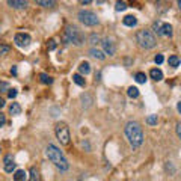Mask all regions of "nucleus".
I'll use <instances>...</instances> for the list:
<instances>
[{
  "label": "nucleus",
  "mask_w": 181,
  "mask_h": 181,
  "mask_svg": "<svg viewBox=\"0 0 181 181\" xmlns=\"http://www.w3.org/2000/svg\"><path fill=\"white\" fill-rule=\"evenodd\" d=\"M9 113L11 115H14V116H17L21 113V107H20V104L18 103H12L11 104V107H9Z\"/></svg>",
  "instance_id": "17"
},
{
  "label": "nucleus",
  "mask_w": 181,
  "mask_h": 181,
  "mask_svg": "<svg viewBox=\"0 0 181 181\" xmlns=\"http://www.w3.org/2000/svg\"><path fill=\"white\" fill-rule=\"evenodd\" d=\"M29 181H41V175L38 172L36 168H32L30 169V177H29Z\"/></svg>",
  "instance_id": "18"
},
{
  "label": "nucleus",
  "mask_w": 181,
  "mask_h": 181,
  "mask_svg": "<svg viewBox=\"0 0 181 181\" xmlns=\"http://www.w3.org/2000/svg\"><path fill=\"white\" fill-rule=\"evenodd\" d=\"M39 80H41V83L44 85H52L53 83V78L48 76V74H45V73H41L39 74Z\"/></svg>",
  "instance_id": "19"
},
{
  "label": "nucleus",
  "mask_w": 181,
  "mask_h": 181,
  "mask_svg": "<svg viewBox=\"0 0 181 181\" xmlns=\"http://www.w3.org/2000/svg\"><path fill=\"white\" fill-rule=\"evenodd\" d=\"M177 136H178V138L181 136V124H180V122L177 124Z\"/></svg>",
  "instance_id": "36"
},
{
  "label": "nucleus",
  "mask_w": 181,
  "mask_h": 181,
  "mask_svg": "<svg viewBox=\"0 0 181 181\" xmlns=\"http://www.w3.org/2000/svg\"><path fill=\"white\" fill-rule=\"evenodd\" d=\"M11 73H12L14 76H17V67H12V68H11Z\"/></svg>",
  "instance_id": "37"
},
{
  "label": "nucleus",
  "mask_w": 181,
  "mask_h": 181,
  "mask_svg": "<svg viewBox=\"0 0 181 181\" xmlns=\"http://www.w3.org/2000/svg\"><path fill=\"white\" fill-rule=\"evenodd\" d=\"M103 48H104V53L109 54V56H113L115 52H116V47H115V44H113L110 39H104L103 41Z\"/></svg>",
  "instance_id": "8"
},
{
  "label": "nucleus",
  "mask_w": 181,
  "mask_h": 181,
  "mask_svg": "<svg viewBox=\"0 0 181 181\" xmlns=\"http://www.w3.org/2000/svg\"><path fill=\"white\" fill-rule=\"evenodd\" d=\"M149 76H151V78H153V80H155V82H160V80L163 78V73H162L158 68H153L151 71H149Z\"/></svg>",
  "instance_id": "14"
},
{
  "label": "nucleus",
  "mask_w": 181,
  "mask_h": 181,
  "mask_svg": "<svg viewBox=\"0 0 181 181\" xmlns=\"http://www.w3.org/2000/svg\"><path fill=\"white\" fill-rule=\"evenodd\" d=\"M147 122L149 125H155L157 124V115H149L147 118Z\"/></svg>",
  "instance_id": "26"
},
{
  "label": "nucleus",
  "mask_w": 181,
  "mask_h": 181,
  "mask_svg": "<svg viewBox=\"0 0 181 181\" xmlns=\"http://www.w3.org/2000/svg\"><path fill=\"white\" fill-rule=\"evenodd\" d=\"M9 91V85L6 82H0V92H8Z\"/></svg>",
  "instance_id": "29"
},
{
  "label": "nucleus",
  "mask_w": 181,
  "mask_h": 181,
  "mask_svg": "<svg viewBox=\"0 0 181 181\" xmlns=\"http://www.w3.org/2000/svg\"><path fill=\"white\" fill-rule=\"evenodd\" d=\"M8 5L11 8H15V9H23L27 6V2H23V0H9Z\"/></svg>",
  "instance_id": "10"
},
{
  "label": "nucleus",
  "mask_w": 181,
  "mask_h": 181,
  "mask_svg": "<svg viewBox=\"0 0 181 181\" xmlns=\"http://www.w3.org/2000/svg\"><path fill=\"white\" fill-rule=\"evenodd\" d=\"M3 163H5V171L6 172H12V171H15V162H14V158H12V155L8 154L5 157V160H3Z\"/></svg>",
  "instance_id": "9"
},
{
  "label": "nucleus",
  "mask_w": 181,
  "mask_h": 181,
  "mask_svg": "<svg viewBox=\"0 0 181 181\" xmlns=\"http://www.w3.org/2000/svg\"><path fill=\"white\" fill-rule=\"evenodd\" d=\"M26 175L27 173L23 171V169H18V171H15V173H14V181H26Z\"/></svg>",
  "instance_id": "16"
},
{
  "label": "nucleus",
  "mask_w": 181,
  "mask_h": 181,
  "mask_svg": "<svg viewBox=\"0 0 181 181\" xmlns=\"http://www.w3.org/2000/svg\"><path fill=\"white\" fill-rule=\"evenodd\" d=\"M127 94H128V97H131V98H138L139 97V89L134 86H130L128 89H127Z\"/></svg>",
  "instance_id": "24"
},
{
  "label": "nucleus",
  "mask_w": 181,
  "mask_h": 181,
  "mask_svg": "<svg viewBox=\"0 0 181 181\" xmlns=\"http://www.w3.org/2000/svg\"><path fill=\"white\" fill-rule=\"evenodd\" d=\"M65 44H76V45H82L85 43V35L82 33L76 26H67L65 32L62 36Z\"/></svg>",
  "instance_id": "3"
},
{
  "label": "nucleus",
  "mask_w": 181,
  "mask_h": 181,
  "mask_svg": "<svg viewBox=\"0 0 181 181\" xmlns=\"http://www.w3.org/2000/svg\"><path fill=\"white\" fill-rule=\"evenodd\" d=\"M82 104H83V107H89L92 104V97L89 94H83L82 95Z\"/></svg>",
  "instance_id": "21"
},
{
  "label": "nucleus",
  "mask_w": 181,
  "mask_h": 181,
  "mask_svg": "<svg viewBox=\"0 0 181 181\" xmlns=\"http://www.w3.org/2000/svg\"><path fill=\"white\" fill-rule=\"evenodd\" d=\"M134 80H136L138 83H145V82H147V76H145V73H138V74L134 76Z\"/></svg>",
  "instance_id": "25"
},
{
  "label": "nucleus",
  "mask_w": 181,
  "mask_h": 181,
  "mask_svg": "<svg viewBox=\"0 0 181 181\" xmlns=\"http://www.w3.org/2000/svg\"><path fill=\"white\" fill-rule=\"evenodd\" d=\"M115 9H116V11H125V9H127V3H125V2H118Z\"/></svg>",
  "instance_id": "27"
},
{
  "label": "nucleus",
  "mask_w": 181,
  "mask_h": 181,
  "mask_svg": "<svg viewBox=\"0 0 181 181\" xmlns=\"http://www.w3.org/2000/svg\"><path fill=\"white\" fill-rule=\"evenodd\" d=\"M122 23H124L125 26H128V27H134L136 24H138V18L134 17V15H127V17H124Z\"/></svg>",
  "instance_id": "11"
},
{
  "label": "nucleus",
  "mask_w": 181,
  "mask_h": 181,
  "mask_svg": "<svg viewBox=\"0 0 181 181\" xmlns=\"http://www.w3.org/2000/svg\"><path fill=\"white\" fill-rule=\"evenodd\" d=\"M169 67H172V68H177V67H180V59H178V56H169Z\"/></svg>",
  "instance_id": "23"
},
{
  "label": "nucleus",
  "mask_w": 181,
  "mask_h": 181,
  "mask_svg": "<svg viewBox=\"0 0 181 181\" xmlns=\"http://www.w3.org/2000/svg\"><path fill=\"white\" fill-rule=\"evenodd\" d=\"M73 82H74L76 85H78V86H85V85H86L83 76H80V74H74V76H73Z\"/></svg>",
  "instance_id": "20"
},
{
  "label": "nucleus",
  "mask_w": 181,
  "mask_h": 181,
  "mask_svg": "<svg viewBox=\"0 0 181 181\" xmlns=\"http://www.w3.org/2000/svg\"><path fill=\"white\" fill-rule=\"evenodd\" d=\"M36 3H38L39 6H44V8H53V6L56 5L53 0H38Z\"/></svg>",
  "instance_id": "22"
},
{
  "label": "nucleus",
  "mask_w": 181,
  "mask_h": 181,
  "mask_svg": "<svg viewBox=\"0 0 181 181\" xmlns=\"http://www.w3.org/2000/svg\"><path fill=\"white\" fill-rule=\"evenodd\" d=\"M54 133H56V138L59 140L62 145H68L69 143V128L68 125L65 124V122H58L56 124V127H54Z\"/></svg>",
  "instance_id": "5"
},
{
  "label": "nucleus",
  "mask_w": 181,
  "mask_h": 181,
  "mask_svg": "<svg viewBox=\"0 0 181 181\" xmlns=\"http://www.w3.org/2000/svg\"><path fill=\"white\" fill-rule=\"evenodd\" d=\"M89 41H91L92 45H95V44L100 43V36H98V35H95V33H92V35H91V38H89Z\"/></svg>",
  "instance_id": "28"
},
{
  "label": "nucleus",
  "mask_w": 181,
  "mask_h": 181,
  "mask_svg": "<svg viewBox=\"0 0 181 181\" xmlns=\"http://www.w3.org/2000/svg\"><path fill=\"white\" fill-rule=\"evenodd\" d=\"M17 89H9L8 91V95H9V98H11V100H12V98H15V97H17Z\"/></svg>",
  "instance_id": "32"
},
{
  "label": "nucleus",
  "mask_w": 181,
  "mask_h": 181,
  "mask_svg": "<svg viewBox=\"0 0 181 181\" xmlns=\"http://www.w3.org/2000/svg\"><path fill=\"white\" fill-rule=\"evenodd\" d=\"M78 71H80V76H88L91 73V65L89 62H82L78 65Z\"/></svg>",
  "instance_id": "13"
},
{
  "label": "nucleus",
  "mask_w": 181,
  "mask_h": 181,
  "mask_svg": "<svg viewBox=\"0 0 181 181\" xmlns=\"http://www.w3.org/2000/svg\"><path fill=\"white\" fill-rule=\"evenodd\" d=\"M163 60H164L163 54H157V56H155V58H154V62H155V63H157V65H160V63H162Z\"/></svg>",
  "instance_id": "31"
},
{
  "label": "nucleus",
  "mask_w": 181,
  "mask_h": 181,
  "mask_svg": "<svg viewBox=\"0 0 181 181\" xmlns=\"http://www.w3.org/2000/svg\"><path fill=\"white\" fill-rule=\"evenodd\" d=\"M166 171H168V172L171 171V175H173V173H175V168L172 166V163H171V162H168V163H166Z\"/></svg>",
  "instance_id": "30"
},
{
  "label": "nucleus",
  "mask_w": 181,
  "mask_h": 181,
  "mask_svg": "<svg viewBox=\"0 0 181 181\" xmlns=\"http://www.w3.org/2000/svg\"><path fill=\"white\" fill-rule=\"evenodd\" d=\"M136 38H138V43L142 48H153V47H155V44H157L155 36L151 33L149 30H139Z\"/></svg>",
  "instance_id": "4"
},
{
  "label": "nucleus",
  "mask_w": 181,
  "mask_h": 181,
  "mask_svg": "<svg viewBox=\"0 0 181 181\" xmlns=\"http://www.w3.org/2000/svg\"><path fill=\"white\" fill-rule=\"evenodd\" d=\"M5 106V100L3 98H0V107H3Z\"/></svg>",
  "instance_id": "38"
},
{
  "label": "nucleus",
  "mask_w": 181,
  "mask_h": 181,
  "mask_svg": "<svg viewBox=\"0 0 181 181\" xmlns=\"http://www.w3.org/2000/svg\"><path fill=\"white\" fill-rule=\"evenodd\" d=\"M125 136H127L128 142L134 148L140 147L142 142H143V131H142L140 124L136 122V121L127 122V125H125Z\"/></svg>",
  "instance_id": "1"
},
{
  "label": "nucleus",
  "mask_w": 181,
  "mask_h": 181,
  "mask_svg": "<svg viewBox=\"0 0 181 181\" xmlns=\"http://www.w3.org/2000/svg\"><path fill=\"white\" fill-rule=\"evenodd\" d=\"M78 20H80L85 26H97V24L100 23L97 14L92 12V11H86V9H83V11L78 12Z\"/></svg>",
  "instance_id": "6"
},
{
  "label": "nucleus",
  "mask_w": 181,
  "mask_h": 181,
  "mask_svg": "<svg viewBox=\"0 0 181 181\" xmlns=\"http://www.w3.org/2000/svg\"><path fill=\"white\" fill-rule=\"evenodd\" d=\"M56 48V41L54 39H50L48 41V50H54Z\"/></svg>",
  "instance_id": "34"
},
{
  "label": "nucleus",
  "mask_w": 181,
  "mask_h": 181,
  "mask_svg": "<svg viewBox=\"0 0 181 181\" xmlns=\"http://www.w3.org/2000/svg\"><path fill=\"white\" fill-rule=\"evenodd\" d=\"M30 36L27 33H17L15 35V38H14V43H15V45H18V47H21V48H26V47H29L30 45Z\"/></svg>",
  "instance_id": "7"
},
{
  "label": "nucleus",
  "mask_w": 181,
  "mask_h": 181,
  "mask_svg": "<svg viewBox=\"0 0 181 181\" xmlns=\"http://www.w3.org/2000/svg\"><path fill=\"white\" fill-rule=\"evenodd\" d=\"M45 154H47V157L54 163V166H56L58 169H60V171H68L69 163L67 162V158L63 157L62 151H60L58 147H54V145L50 143L48 147L45 148Z\"/></svg>",
  "instance_id": "2"
},
{
  "label": "nucleus",
  "mask_w": 181,
  "mask_h": 181,
  "mask_svg": "<svg viewBox=\"0 0 181 181\" xmlns=\"http://www.w3.org/2000/svg\"><path fill=\"white\" fill-rule=\"evenodd\" d=\"M5 122H6V116H5V113L0 112V127H3Z\"/></svg>",
  "instance_id": "33"
},
{
  "label": "nucleus",
  "mask_w": 181,
  "mask_h": 181,
  "mask_svg": "<svg viewBox=\"0 0 181 181\" xmlns=\"http://www.w3.org/2000/svg\"><path fill=\"white\" fill-rule=\"evenodd\" d=\"M89 54H91L92 58H95V59H98V60H104V59H106V54H104V53L101 52V50L95 48V47L89 50Z\"/></svg>",
  "instance_id": "12"
},
{
  "label": "nucleus",
  "mask_w": 181,
  "mask_h": 181,
  "mask_svg": "<svg viewBox=\"0 0 181 181\" xmlns=\"http://www.w3.org/2000/svg\"><path fill=\"white\" fill-rule=\"evenodd\" d=\"M9 52V47H6V45H3V47H0V54H5V53Z\"/></svg>",
  "instance_id": "35"
},
{
  "label": "nucleus",
  "mask_w": 181,
  "mask_h": 181,
  "mask_svg": "<svg viewBox=\"0 0 181 181\" xmlns=\"http://www.w3.org/2000/svg\"><path fill=\"white\" fill-rule=\"evenodd\" d=\"M160 33L164 35V36H172V26L168 24V23L162 24V27H160Z\"/></svg>",
  "instance_id": "15"
}]
</instances>
